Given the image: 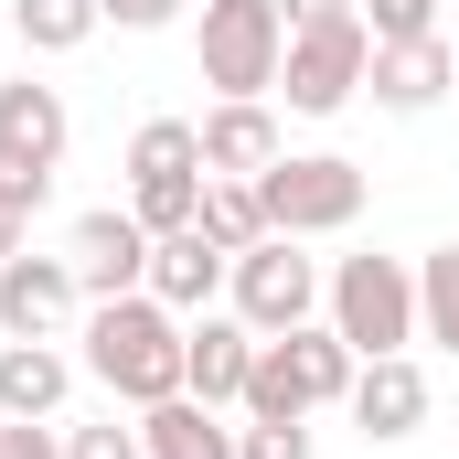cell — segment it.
<instances>
[{
  "label": "cell",
  "mask_w": 459,
  "mask_h": 459,
  "mask_svg": "<svg viewBox=\"0 0 459 459\" xmlns=\"http://www.w3.org/2000/svg\"><path fill=\"white\" fill-rule=\"evenodd\" d=\"M182 310H160L150 289H128V299H97L86 310V374L108 385L117 406H160V395H182Z\"/></svg>",
  "instance_id": "cell-1"
},
{
  "label": "cell",
  "mask_w": 459,
  "mask_h": 459,
  "mask_svg": "<svg viewBox=\"0 0 459 459\" xmlns=\"http://www.w3.org/2000/svg\"><path fill=\"white\" fill-rule=\"evenodd\" d=\"M352 374H363V352L332 332V321H299V332H278V342H256V374H246V417H321V406H342Z\"/></svg>",
  "instance_id": "cell-2"
},
{
  "label": "cell",
  "mask_w": 459,
  "mask_h": 459,
  "mask_svg": "<svg viewBox=\"0 0 459 459\" xmlns=\"http://www.w3.org/2000/svg\"><path fill=\"white\" fill-rule=\"evenodd\" d=\"M363 160H342V150H278L267 171H256V204H267V235H342L352 214H363Z\"/></svg>",
  "instance_id": "cell-3"
},
{
  "label": "cell",
  "mask_w": 459,
  "mask_h": 459,
  "mask_svg": "<svg viewBox=\"0 0 459 459\" xmlns=\"http://www.w3.org/2000/svg\"><path fill=\"white\" fill-rule=\"evenodd\" d=\"M321 310H332V332H342L363 363H374V352H406L417 342V267H406V256H342L332 289H321Z\"/></svg>",
  "instance_id": "cell-4"
},
{
  "label": "cell",
  "mask_w": 459,
  "mask_h": 459,
  "mask_svg": "<svg viewBox=\"0 0 459 459\" xmlns=\"http://www.w3.org/2000/svg\"><path fill=\"white\" fill-rule=\"evenodd\" d=\"M204 128L193 117H150L139 139H128V214L150 235H182L193 214H204Z\"/></svg>",
  "instance_id": "cell-5"
},
{
  "label": "cell",
  "mask_w": 459,
  "mask_h": 459,
  "mask_svg": "<svg viewBox=\"0 0 459 459\" xmlns=\"http://www.w3.org/2000/svg\"><path fill=\"white\" fill-rule=\"evenodd\" d=\"M363 65H374V32H363V11L342 22H310V32H289V54H278V97L299 117H342L363 97Z\"/></svg>",
  "instance_id": "cell-6"
},
{
  "label": "cell",
  "mask_w": 459,
  "mask_h": 459,
  "mask_svg": "<svg viewBox=\"0 0 459 459\" xmlns=\"http://www.w3.org/2000/svg\"><path fill=\"white\" fill-rule=\"evenodd\" d=\"M225 289H235V321H246L256 342H278V332H299V321L321 310V289H332V278L299 256V235H256V246L225 267Z\"/></svg>",
  "instance_id": "cell-7"
},
{
  "label": "cell",
  "mask_w": 459,
  "mask_h": 459,
  "mask_svg": "<svg viewBox=\"0 0 459 459\" xmlns=\"http://www.w3.org/2000/svg\"><path fill=\"white\" fill-rule=\"evenodd\" d=\"M289 22L278 0H204V86L214 97H278Z\"/></svg>",
  "instance_id": "cell-8"
},
{
  "label": "cell",
  "mask_w": 459,
  "mask_h": 459,
  "mask_svg": "<svg viewBox=\"0 0 459 459\" xmlns=\"http://www.w3.org/2000/svg\"><path fill=\"white\" fill-rule=\"evenodd\" d=\"M65 139H75L65 97L32 86V75H11V86H0V193H22V204L43 214V193H54V171H65Z\"/></svg>",
  "instance_id": "cell-9"
},
{
  "label": "cell",
  "mask_w": 459,
  "mask_h": 459,
  "mask_svg": "<svg viewBox=\"0 0 459 459\" xmlns=\"http://www.w3.org/2000/svg\"><path fill=\"white\" fill-rule=\"evenodd\" d=\"M65 256H75V289H86V299H128V289H150V225L117 214V204L75 214Z\"/></svg>",
  "instance_id": "cell-10"
},
{
  "label": "cell",
  "mask_w": 459,
  "mask_h": 459,
  "mask_svg": "<svg viewBox=\"0 0 459 459\" xmlns=\"http://www.w3.org/2000/svg\"><path fill=\"white\" fill-rule=\"evenodd\" d=\"M75 310H86L75 256H0V332L11 342H54Z\"/></svg>",
  "instance_id": "cell-11"
},
{
  "label": "cell",
  "mask_w": 459,
  "mask_h": 459,
  "mask_svg": "<svg viewBox=\"0 0 459 459\" xmlns=\"http://www.w3.org/2000/svg\"><path fill=\"white\" fill-rule=\"evenodd\" d=\"M363 86H374V108L385 117H428L438 97L459 86V43H374V65H363Z\"/></svg>",
  "instance_id": "cell-12"
},
{
  "label": "cell",
  "mask_w": 459,
  "mask_h": 459,
  "mask_svg": "<svg viewBox=\"0 0 459 459\" xmlns=\"http://www.w3.org/2000/svg\"><path fill=\"white\" fill-rule=\"evenodd\" d=\"M352 428H363V438H385V449H395V438H417V428H428V374H417V352H374V363H363V374H352Z\"/></svg>",
  "instance_id": "cell-13"
},
{
  "label": "cell",
  "mask_w": 459,
  "mask_h": 459,
  "mask_svg": "<svg viewBox=\"0 0 459 459\" xmlns=\"http://www.w3.org/2000/svg\"><path fill=\"white\" fill-rule=\"evenodd\" d=\"M246 374H256V332L193 310V332H182V395H204V406H246Z\"/></svg>",
  "instance_id": "cell-14"
},
{
  "label": "cell",
  "mask_w": 459,
  "mask_h": 459,
  "mask_svg": "<svg viewBox=\"0 0 459 459\" xmlns=\"http://www.w3.org/2000/svg\"><path fill=\"white\" fill-rule=\"evenodd\" d=\"M225 246H214V235L204 225H182V235H150V299H160V310H182V321H193V310H204V299H214V289H225Z\"/></svg>",
  "instance_id": "cell-15"
},
{
  "label": "cell",
  "mask_w": 459,
  "mask_h": 459,
  "mask_svg": "<svg viewBox=\"0 0 459 459\" xmlns=\"http://www.w3.org/2000/svg\"><path fill=\"white\" fill-rule=\"evenodd\" d=\"M278 150H289V139H278L267 97H225V108L204 117V171H214V182H256Z\"/></svg>",
  "instance_id": "cell-16"
},
{
  "label": "cell",
  "mask_w": 459,
  "mask_h": 459,
  "mask_svg": "<svg viewBox=\"0 0 459 459\" xmlns=\"http://www.w3.org/2000/svg\"><path fill=\"white\" fill-rule=\"evenodd\" d=\"M139 449L150 459H235V428L204 395H160V406H139Z\"/></svg>",
  "instance_id": "cell-17"
},
{
  "label": "cell",
  "mask_w": 459,
  "mask_h": 459,
  "mask_svg": "<svg viewBox=\"0 0 459 459\" xmlns=\"http://www.w3.org/2000/svg\"><path fill=\"white\" fill-rule=\"evenodd\" d=\"M75 395V352L54 342H0V417H54Z\"/></svg>",
  "instance_id": "cell-18"
},
{
  "label": "cell",
  "mask_w": 459,
  "mask_h": 459,
  "mask_svg": "<svg viewBox=\"0 0 459 459\" xmlns=\"http://www.w3.org/2000/svg\"><path fill=\"white\" fill-rule=\"evenodd\" d=\"M417 342L459 352V246H438V256H417Z\"/></svg>",
  "instance_id": "cell-19"
},
{
  "label": "cell",
  "mask_w": 459,
  "mask_h": 459,
  "mask_svg": "<svg viewBox=\"0 0 459 459\" xmlns=\"http://www.w3.org/2000/svg\"><path fill=\"white\" fill-rule=\"evenodd\" d=\"M97 22H108L97 0H11V32H22L32 54H75V43H86Z\"/></svg>",
  "instance_id": "cell-20"
},
{
  "label": "cell",
  "mask_w": 459,
  "mask_h": 459,
  "mask_svg": "<svg viewBox=\"0 0 459 459\" xmlns=\"http://www.w3.org/2000/svg\"><path fill=\"white\" fill-rule=\"evenodd\" d=\"M193 225L214 235L225 256H246V246L267 235V204H256V182H204V214H193Z\"/></svg>",
  "instance_id": "cell-21"
},
{
  "label": "cell",
  "mask_w": 459,
  "mask_h": 459,
  "mask_svg": "<svg viewBox=\"0 0 459 459\" xmlns=\"http://www.w3.org/2000/svg\"><path fill=\"white\" fill-rule=\"evenodd\" d=\"M352 11H363L374 43H428L438 32V0H352Z\"/></svg>",
  "instance_id": "cell-22"
},
{
  "label": "cell",
  "mask_w": 459,
  "mask_h": 459,
  "mask_svg": "<svg viewBox=\"0 0 459 459\" xmlns=\"http://www.w3.org/2000/svg\"><path fill=\"white\" fill-rule=\"evenodd\" d=\"M235 459H310V417H289V428L278 417H246L235 428Z\"/></svg>",
  "instance_id": "cell-23"
},
{
  "label": "cell",
  "mask_w": 459,
  "mask_h": 459,
  "mask_svg": "<svg viewBox=\"0 0 459 459\" xmlns=\"http://www.w3.org/2000/svg\"><path fill=\"white\" fill-rule=\"evenodd\" d=\"M65 459H150V449H139V428L97 417V428H65Z\"/></svg>",
  "instance_id": "cell-24"
},
{
  "label": "cell",
  "mask_w": 459,
  "mask_h": 459,
  "mask_svg": "<svg viewBox=\"0 0 459 459\" xmlns=\"http://www.w3.org/2000/svg\"><path fill=\"white\" fill-rule=\"evenodd\" d=\"M0 459H65V438L43 417H0Z\"/></svg>",
  "instance_id": "cell-25"
},
{
  "label": "cell",
  "mask_w": 459,
  "mask_h": 459,
  "mask_svg": "<svg viewBox=\"0 0 459 459\" xmlns=\"http://www.w3.org/2000/svg\"><path fill=\"white\" fill-rule=\"evenodd\" d=\"M97 11H108L117 32H171L182 22V0H97Z\"/></svg>",
  "instance_id": "cell-26"
},
{
  "label": "cell",
  "mask_w": 459,
  "mask_h": 459,
  "mask_svg": "<svg viewBox=\"0 0 459 459\" xmlns=\"http://www.w3.org/2000/svg\"><path fill=\"white\" fill-rule=\"evenodd\" d=\"M352 0H278V22H289V32H310V22H342Z\"/></svg>",
  "instance_id": "cell-27"
},
{
  "label": "cell",
  "mask_w": 459,
  "mask_h": 459,
  "mask_svg": "<svg viewBox=\"0 0 459 459\" xmlns=\"http://www.w3.org/2000/svg\"><path fill=\"white\" fill-rule=\"evenodd\" d=\"M22 225H32V204H22V193H0V256H22Z\"/></svg>",
  "instance_id": "cell-28"
}]
</instances>
